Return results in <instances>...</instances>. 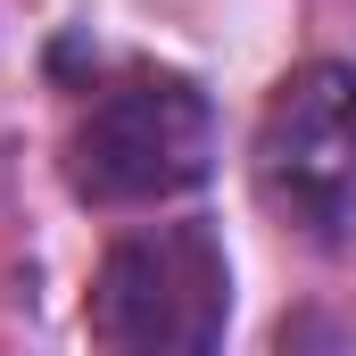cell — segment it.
I'll return each mask as SVG.
<instances>
[{"instance_id": "1", "label": "cell", "mask_w": 356, "mask_h": 356, "mask_svg": "<svg viewBox=\"0 0 356 356\" xmlns=\"http://www.w3.org/2000/svg\"><path fill=\"white\" fill-rule=\"evenodd\" d=\"M216 166V108L191 75L133 67L99 83L67 133V191L83 207H158Z\"/></svg>"}, {"instance_id": "2", "label": "cell", "mask_w": 356, "mask_h": 356, "mask_svg": "<svg viewBox=\"0 0 356 356\" xmlns=\"http://www.w3.org/2000/svg\"><path fill=\"white\" fill-rule=\"evenodd\" d=\"M91 340L124 356H199L232 323V257L207 216L141 224L91 273Z\"/></svg>"}, {"instance_id": "3", "label": "cell", "mask_w": 356, "mask_h": 356, "mask_svg": "<svg viewBox=\"0 0 356 356\" xmlns=\"http://www.w3.org/2000/svg\"><path fill=\"white\" fill-rule=\"evenodd\" d=\"M257 199L307 249H356V67L315 58L282 75L257 116Z\"/></svg>"}]
</instances>
